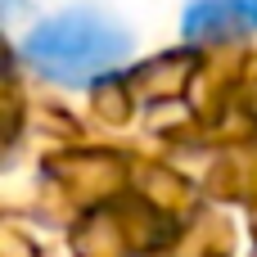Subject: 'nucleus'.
<instances>
[{
  "label": "nucleus",
  "instance_id": "f257e3e1",
  "mask_svg": "<svg viewBox=\"0 0 257 257\" xmlns=\"http://www.w3.org/2000/svg\"><path fill=\"white\" fill-rule=\"evenodd\" d=\"M131 32L95 5H72L50 18H41L23 36V59L36 77L54 86H95L126 68L131 59Z\"/></svg>",
  "mask_w": 257,
  "mask_h": 257
},
{
  "label": "nucleus",
  "instance_id": "f03ea898",
  "mask_svg": "<svg viewBox=\"0 0 257 257\" xmlns=\"http://www.w3.org/2000/svg\"><path fill=\"white\" fill-rule=\"evenodd\" d=\"M181 32L194 45L244 41L257 32V0H190L181 14Z\"/></svg>",
  "mask_w": 257,
  "mask_h": 257
}]
</instances>
